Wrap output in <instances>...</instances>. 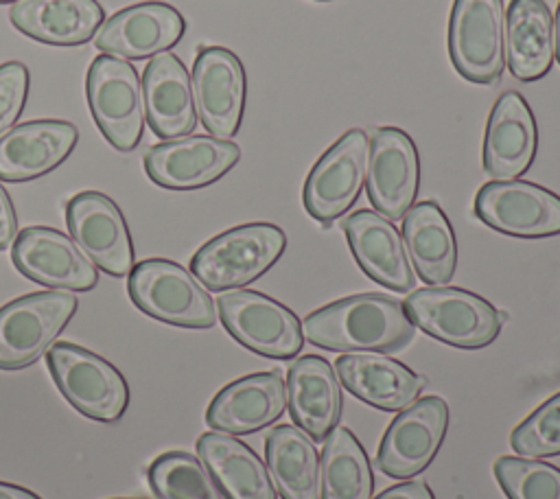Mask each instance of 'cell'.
<instances>
[{"label":"cell","mask_w":560,"mask_h":499,"mask_svg":"<svg viewBox=\"0 0 560 499\" xmlns=\"http://www.w3.org/2000/svg\"><path fill=\"white\" fill-rule=\"evenodd\" d=\"M116 499H120V497H116ZM122 499H131V497H122Z\"/></svg>","instance_id":"obj_41"},{"label":"cell","mask_w":560,"mask_h":499,"mask_svg":"<svg viewBox=\"0 0 560 499\" xmlns=\"http://www.w3.org/2000/svg\"><path fill=\"white\" fill-rule=\"evenodd\" d=\"M446 429V401L440 396L418 398L389 422L378 446L376 466L394 479L422 473L440 451Z\"/></svg>","instance_id":"obj_12"},{"label":"cell","mask_w":560,"mask_h":499,"mask_svg":"<svg viewBox=\"0 0 560 499\" xmlns=\"http://www.w3.org/2000/svg\"><path fill=\"white\" fill-rule=\"evenodd\" d=\"M402 241L413 269L427 285H446L457 265L453 225L435 201H420L402 217Z\"/></svg>","instance_id":"obj_29"},{"label":"cell","mask_w":560,"mask_h":499,"mask_svg":"<svg viewBox=\"0 0 560 499\" xmlns=\"http://www.w3.org/2000/svg\"><path fill=\"white\" fill-rule=\"evenodd\" d=\"M287 401L295 427L313 440H326L339 425L343 409L339 376L319 355H304L291 363L287 374Z\"/></svg>","instance_id":"obj_24"},{"label":"cell","mask_w":560,"mask_h":499,"mask_svg":"<svg viewBox=\"0 0 560 499\" xmlns=\"http://www.w3.org/2000/svg\"><path fill=\"white\" fill-rule=\"evenodd\" d=\"M2 2H18V0H0V4H2Z\"/></svg>","instance_id":"obj_40"},{"label":"cell","mask_w":560,"mask_h":499,"mask_svg":"<svg viewBox=\"0 0 560 499\" xmlns=\"http://www.w3.org/2000/svg\"><path fill=\"white\" fill-rule=\"evenodd\" d=\"M245 70L223 46H203L192 63V94L201 125L214 138L230 140L241 129L245 109Z\"/></svg>","instance_id":"obj_13"},{"label":"cell","mask_w":560,"mask_h":499,"mask_svg":"<svg viewBox=\"0 0 560 499\" xmlns=\"http://www.w3.org/2000/svg\"><path fill=\"white\" fill-rule=\"evenodd\" d=\"M48 368L66 401L83 416L116 422L129 405V385L107 359L70 341L48 348Z\"/></svg>","instance_id":"obj_6"},{"label":"cell","mask_w":560,"mask_h":499,"mask_svg":"<svg viewBox=\"0 0 560 499\" xmlns=\"http://www.w3.org/2000/svg\"><path fill=\"white\" fill-rule=\"evenodd\" d=\"M0 499H42V497L28 488H22V486L9 484V481H0Z\"/></svg>","instance_id":"obj_38"},{"label":"cell","mask_w":560,"mask_h":499,"mask_svg":"<svg viewBox=\"0 0 560 499\" xmlns=\"http://www.w3.org/2000/svg\"><path fill=\"white\" fill-rule=\"evenodd\" d=\"M147 477L158 499H225L206 464L186 451L158 455Z\"/></svg>","instance_id":"obj_32"},{"label":"cell","mask_w":560,"mask_h":499,"mask_svg":"<svg viewBox=\"0 0 560 499\" xmlns=\"http://www.w3.org/2000/svg\"><path fill=\"white\" fill-rule=\"evenodd\" d=\"M217 306L225 330L256 355L293 359L304 346V330L298 315L260 291H228L219 298Z\"/></svg>","instance_id":"obj_9"},{"label":"cell","mask_w":560,"mask_h":499,"mask_svg":"<svg viewBox=\"0 0 560 499\" xmlns=\"http://www.w3.org/2000/svg\"><path fill=\"white\" fill-rule=\"evenodd\" d=\"M510 442L525 457L560 455V392L529 414L512 431Z\"/></svg>","instance_id":"obj_34"},{"label":"cell","mask_w":560,"mask_h":499,"mask_svg":"<svg viewBox=\"0 0 560 499\" xmlns=\"http://www.w3.org/2000/svg\"><path fill=\"white\" fill-rule=\"evenodd\" d=\"M79 131L68 120H28L0 136V179L28 182L57 169L77 147Z\"/></svg>","instance_id":"obj_22"},{"label":"cell","mask_w":560,"mask_h":499,"mask_svg":"<svg viewBox=\"0 0 560 499\" xmlns=\"http://www.w3.org/2000/svg\"><path fill=\"white\" fill-rule=\"evenodd\" d=\"M28 96V68L20 61L0 63V136L20 118Z\"/></svg>","instance_id":"obj_35"},{"label":"cell","mask_w":560,"mask_h":499,"mask_svg":"<svg viewBox=\"0 0 560 499\" xmlns=\"http://www.w3.org/2000/svg\"><path fill=\"white\" fill-rule=\"evenodd\" d=\"M538 149L536 118L518 92H503L488 118L483 169L492 179H518Z\"/></svg>","instance_id":"obj_21"},{"label":"cell","mask_w":560,"mask_h":499,"mask_svg":"<svg viewBox=\"0 0 560 499\" xmlns=\"http://www.w3.org/2000/svg\"><path fill=\"white\" fill-rule=\"evenodd\" d=\"M302 330L311 344L335 352H394L413 339L416 324L398 300L359 293L313 311Z\"/></svg>","instance_id":"obj_1"},{"label":"cell","mask_w":560,"mask_h":499,"mask_svg":"<svg viewBox=\"0 0 560 499\" xmlns=\"http://www.w3.org/2000/svg\"><path fill=\"white\" fill-rule=\"evenodd\" d=\"M147 123L158 138L173 140L197 127V107L186 66L173 53L155 55L142 72Z\"/></svg>","instance_id":"obj_23"},{"label":"cell","mask_w":560,"mask_h":499,"mask_svg":"<svg viewBox=\"0 0 560 499\" xmlns=\"http://www.w3.org/2000/svg\"><path fill=\"white\" fill-rule=\"evenodd\" d=\"M448 55L464 79L479 85L499 81L505 68L503 0H455L448 20Z\"/></svg>","instance_id":"obj_8"},{"label":"cell","mask_w":560,"mask_h":499,"mask_svg":"<svg viewBox=\"0 0 560 499\" xmlns=\"http://www.w3.org/2000/svg\"><path fill=\"white\" fill-rule=\"evenodd\" d=\"M70 291L28 293L0 306V370H20L37 361L77 313Z\"/></svg>","instance_id":"obj_7"},{"label":"cell","mask_w":560,"mask_h":499,"mask_svg":"<svg viewBox=\"0 0 560 499\" xmlns=\"http://www.w3.org/2000/svg\"><path fill=\"white\" fill-rule=\"evenodd\" d=\"M374 475L363 444L348 427H335L319 460V499H372Z\"/></svg>","instance_id":"obj_31"},{"label":"cell","mask_w":560,"mask_h":499,"mask_svg":"<svg viewBox=\"0 0 560 499\" xmlns=\"http://www.w3.org/2000/svg\"><path fill=\"white\" fill-rule=\"evenodd\" d=\"M267 471L282 499H319V455L295 425H278L265 440Z\"/></svg>","instance_id":"obj_30"},{"label":"cell","mask_w":560,"mask_h":499,"mask_svg":"<svg viewBox=\"0 0 560 499\" xmlns=\"http://www.w3.org/2000/svg\"><path fill=\"white\" fill-rule=\"evenodd\" d=\"M416 328L455 348H483L501 333L499 311L459 287L418 289L402 302Z\"/></svg>","instance_id":"obj_3"},{"label":"cell","mask_w":560,"mask_h":499,"mask_svg":"<svg viewBox=\"0 0 560 499\" xmlns=\"http://www.w3.org/2000/svg\"><path fill=\"white\" fill-rule=\"evenodd\" d=\"M475 214L497 232L542 239L560 234V195L523 179H492L475 197Z\"/></svg>","instance_id":"obj_11"},{"label":"cell","mask_w":560,"mask_h":499,"mask_svg":"<svg viewBox=\"0 0 560 499\" xmlns=\"http://www.w3.org/2000/svg\"><path fill=\"white\" fill-rule=\"evenodd\" d=\"M11 256L18 271L50 289L90 291L98 282L94 263L83 254L74 239L46 225H33L18 232Z\"/></svg>","instance_id":"obj_15"},{"label":"cell","mask_w":560,"mask_h":499,"mask_svg":"<svg viewBox=\"0 0 560 499\" xmlns=\"http://www.w3.org/2000/svg\"><path fill=\"white\" fill-rule=\"evenodd\" d=\"M85 94L92 118L107 142L118 151H133L147 123L136 68L120 57L101 53L88 68Z\"/></svg>","instance_id":"obj_5"},{"label":"cell","mask_w":560,"mask_h":499,"mask_svg":"<svg viewBox=\"0 0 560 499\" xmlns=\"http://www.w3.org/2000/svg\"><path fill=\"white\" fill-rule=\"evenodd\" d=\"M186 31L184 15L166 2H140L109 15L94 35L98 50L120 59H147L173 48Z\"/></svg>","instance_id":"obj_18"},{"label":"cell","mask_w":560,"mask_h":499,"mask_svg":"<svg viewBox=\"0 0 560 499\" xmlns=\"http://www.w3.org/2000/svg\"><path fill=\"white\" fill-rule=\"evenodd\" d=\"M335 368L352 396L383 411H402L418 401L427 383L405 363L378 352L341 355Z\"/></svg>","instance_id":"obj_25"},{"label":"cell","mask_w":560,"mask_h":499,"mask_svg":"<svg viewBox=\"0 0 560 499\" xmlns=\"http://www.w3.org/2000/svg\"><path fill=\"white\" fill-rule=\"evenodd\" d=\"M368 197L376 212L402 219L420 186V158L413 140L398 127H378L370 138Z\"/></svg>","instance_id":"obj_17"},{"label":"cell","mask_w":560,"mask_h":499,"mask_svg":"<svg viewBox=\"0 0 560 499\" xmlns=\"http://www.w3.org/2000/svg\"><path fill=\"white\" fill-rule=\"evenodd\" d=\"M18 236V219L13 210V201L4 186L0 184V250H7Z\"/></svg>","instance_id":"obj_36"},{"label":"cell","mask_w":560,"mask_h":499,"mask_svg":"<svg viewBox=\"0 0 560 499\" xmlns=\"http://www.w3.org/2000/svg\"><path fill=\"white\" fill-rule=\"evenodd\" d=\"M66 223L83 254L109 276L133 267V245L120 208L98 190H83L66 206Z\"/></svg>","instance_id":"obj_16"},{"label":"cell","mask_w":560,"mask_h":499,"mask_svg":"<svg viewBox=\"0 0 560 499\" xmlns=\"http://www.w3.org/2000/svg\"><path fill=\"white\" fill-rule=\"evenodd\" d=\"M374 499H435V495L424 481H402L385 488Z\"/></svg>","instance_id":"obj_37"},{"label":"cell","mask_w":560,"mask_h":499,"mask_svg":"<svg viewBox=\"0 0 560 499\" xmlns=\"http://www.w3.org/2000/svg\"><path fill=\"white\" fill-rule=\"evenodd\" d=\"M553 28H556V57L560 61V4L556 11V18H553Z\"/></svg>","instance_id":"obj_39"},{"label":"cell","mask_w":560,"mask_h":499,"mask_svg":"<svg viewBox=\"0 0 560 499\" xmlns=\"http://www.w3.org/2000/svg\"><path fill=\"white\" fill-rule=\"evenodd\" d=\"M241 160L232 140L214 136H182L153 144L144 153L151 182L171 190H192L221 179Z\"/></svg>","instance_id":"obj_14"},{"label":"cell","mask_w":560,"mask_h":499,"mask_svg":"<svg viewBox=\"0 0 560 499\" xmlns=\"http://www.w3.org/2000/svg\"><path fill=\"white\" fill-rule=\"evenodd\" d=\"M197 453L225 499H278L267 466L238 438L208 431L199 436Z\"/></svg>","instance_id":"obj_28"},{"label":"cell","mask_w":560,"mask_h":499,"mask_svg":"<svg viewBox=\"0 0 560 499\" xmlns=\"http://www.w3.org/2000/svg\"><path fill=\"white\" fill-rule=\"evenodd\" d=\"M370 138L363 129H348L311 169L304 182V208L319 221L330 223L346 214L359 199L368 177Z\"/></svg>","instance_id":"obj_10"},{"label":"cell","mask_w":560,"mask_h":499,"mask_svg":"<svg viewBox=\"0 0 560 499\" xmlns=\"http://www.w3.org/2000/svg\"><path fill=\"white\" fill-rule=\"evenodd\" d=\"M494 477L508 499H560V468L553 464L503 455L494 462Z\"/></svg>","instance_id":"obj_33"},{"label":"cell","mask_w":560,"mask_h":499,"mask_svg":"<svg viewBox=\"0 0 560 499\" xmlns=\"http://www.w3.org/2000/svg\"><path fill=\"white\" fill-rule=\"evenodd\" d=\"M317 2H326V0H317Z\"/></svg>","instance_id":"obj_42"},{"label":"cell","mask_w":560,"mask_h":499,"mask_svg":"<svg viewBox=\"0 0 560 499\" xmlns=\"http://www.w3.org/2000/svg\"><path fill=\"white\" fill-rule=\"evenodd\" d=\"M287 407V383L280 372H254L228 383L210 401L206 422L210 429L243 436L276 422Z\"/></svg>","instance_id":"obj_19"},{"label":"cell","mask_w":560,"mask_h":499,"mask_svg":"<svg viewBox=\"0 0 560 499\" xmlns=\"http://www.w3.org/2000/svg\"><path fill=\"white\" fill-rule=\"evenodd\" d=\"M11 24L31 39L50 46H81L105 20L96 0H18L9 11Z\"/></svg>","instance_id":"obj_26"},{"label":"cell","mask_w":560,"mask_h":499,"mask_svg":"<svg viewBox=\"0 0 560 499\" xmlns=\"http://www.w3.org/2000/svg\"><path fill=\"white\" fill-rule=\"evenodd\" d=\"M131 302L147 315L182 326L210 328L217 309L201 282L182 265L166 258H147L131 267L127 280Z\"/></svg>","instance_id":"obj_4"},{"label":"cell","mask_w":560,"mask_h":499,"mask_svg":"<svg viewBox=\"0 0 560 499\" xmlns=\"http://www.w3.org/2000/svg\"><path fill=\"white\" fill-rule=\"evenodd\" d=\"M343 232L357 265L368 278L398 293L413 289L416 274L392 219L374 210H357L343 221Z\"/></svg>","instance_id":"obj_20"},{"label":"cell","mask_w":560,"mask_h":499,"mask_svg":"<svg viewBox=\"0 0 560 499\" xmlns=\"http://www.w3.org/2000/svg\"><path fill=\"white\" fill-rule=\"evenodd\" d=\"M556 59L553 15L545 0H512L505 15V61L518 81L542 79Z\"/></svg>","instance_id":"obj_27"},{"label":"cell","mask_w":560,"mask_h":499,"mask_svg":"<svg viewBox=\"0 0 560 499\" xmlns=\"http://www.w3.org/2000/svg\"><path fill=\"white\" fill-rule=\"evenodd\" d=\"M287 247V234L273 223H243L203 243L192 260V276L210 291L238 289L269 271Z\"/></svg>","instance_id":"obj_2"}]
</instances>
